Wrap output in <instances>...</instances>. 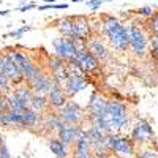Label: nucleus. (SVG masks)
Listing matches in <instances>:
<instances>
[{"mask_svg":"<svg viewBox=\"0 0 158 158\" xmlns=\"http://www.w3.org/2000/svg\"><path fill=\"white\" fill-rule=\"evenodd\" d=\"M128 120L130 117H128V109L125 104L117 100H111V101H106L104 112L100 117L92 118V127H97L106 133V131H111L112 128L120 130L127 127Z\"/></svg>","mask_w":158,"mask_h":158,"instance_id":"f257e3e1","label":"nucleus"},{"mask_svg":"<svg viewBox=\"0 0 158 158\" xmlns=\"http://www.w3.org/2000/svg\"><path fill=\"white\" fill-rule=\"evenodd\" d=\"M103 32L106 35L108 41L114 49L118 52H123L130 48V38H128V27L118 22L114 16H104L103 18Z\"/></svg>","mask_w":158,"mask_h":158,"instance_id":"f03ea898","label":"nucleus"},{"mask_svg":"<svg viewBox=\"0 0 158 158\" xmlns=\"http://www.w3.org/2000/svg\"><path fill=\"white\" fill-rule=\"evenodd\" d=\"M32 95H33V92L30 90L29 85H18L6 97L8 109H15V111H24V109H27Z\"/></svg>","mask_w":158,"mask_h":158,"instance_id":"7ed1b4c3","label":"nucleus"},{"mask_svg":"<svg viewBox=\"0 0 158 158\" xmlns=\"http://www.w3.org/2000/svg\"><path fill=\"white\" fill-rule=\"evenodd\" d=\"M104 147H108L112 150L115 155L122 156V158H130L133 155V142L130 138H122L112 133L106 135V141H104Z\"/></svg>","mask_w":158,"mask_h":158,"instance_id":"20e7f679","label":"nucleus"},{"mask_svg":"<svg viewBox=\"0 0 158 158\" xmlns=\"http://www.w3.org/2000/svg\"><path fill=\"white\" fill-rule=\"evenodd\" d=\"M128 38H130V48L133 49V52L139 57H144L149 51V40L144 33L141 27H138L136 24L128 25Z\"/></svg>","mask_w":158,"mask_h":158,"instance_id":"39448f33","label":"nucleus"},{"mask_svg":"<svg viewBox=\"0 0 158 158\" xmlns=\"http://www.w3.org/2000/svg\"><path fill=\"white\" fill-rule=\"evenodd\" d=\"M52 44H54L56 57H59L63 62H70L76 54V38L60 36V38H56L52 41Z\"/></svg>","mask_w":158,"mask_h":158,"instance_id":"423d86ee","label":"nucleus"},{"mask_svg":"<svg viewBox=\"0 0 158 158\" xmlns=\"http://www.w3.org/2000/svg\"><path fill=\"white\" fill-rule=\"evenodd\" d=\"M57 115L60 117L62 123H68V125H79V122L84 117L81 106L74 101H67L65 106H62L57 111Z\"/></svg>","mask_w":158,"mask_h":158,"instance_id":"0eeeda50","label":"nucleus"},{"mask_svg":"<svg viewBox=\"0 0 158 158\" xmlns=\"http://www.w3.org/2000/svg\"><path fill=\"white\" fill-rule=\"evenodd\" d=\"M10 56H11V59H13V62L16 63V67L21 70V73H22V79L24 81H30V79L33 77V74L36 73V65L35 63H32V60L29 59V56H25L24 52H19V51H13V52H10Z\"/></svg>","mask_w":158,"mask_h":158,"instance_id":"6e6552de","label":"nucleus"},{"mask_svg":"<svg viewBox=\"0 0 158 158\" xmlns=\"http://www.w3.org/2000/svg\"><path fill=\"white\" fill-rule=\"evenodd\" d=\"M52 85H54V82H52V77L41 71V70H36V73L33 74V77L29 81V87L30 90L33 92V94H38V95H48L49 90L52 89Z\"/></svg>","mask_w":158,"mask_h":158,"instance_id":"1a4fd4ad","label":"nucleus"},{"mask_svg":"<svg viewBox=\"0 0 158 158\" xmlns=\"http://www.w3.org/2000/svg\"><path fill=\"white\" fill-rule=\"evenodd\" d=\"M153 138V128L152 125L146 120V118H141L136 122V125L133 127L131 131V142L136 144H147L150 142Z\"/></svg>","mask_w":158,"mask_h":158,"instance_id":"9d476101","label":"nucleus"},{"mask_svg":"<svg viewBox=\"0 0 158 158\" xmlns=\"http://www.w3.org/2000/svg\"><path fill=\"white\" fill-rule=\"evenodd\" d=\"M90 33H92V25H90L87 18H84V16L73 18V36L71 38L81 40V41H87Z\"/></svg>","mask_w":158,"mask_h":158,"instance_id":"9b49d317","label":"nucleus"},{"mask_svg":"<svg viewBox=\"0 0 158 158\" xmlns=\"http://www.w3.org/2000/svg\"><path fill=\"white\" fill-rule=\"evenodd\" d=\"M82 133V130L79 125H68V123H63L59 131H57V135H59V139L65 144V146H71V144L76 142V139L81 136Z\"/></svg>","mask_w":158,"mask_h":158,"instance_id":"f8f14e48","label":"nucleus"},{"mask_svg":"<svg viewBox=\"0 0 158 158\" xmlns=\"http://www.w3.org/2000/svg\"><path fill=\"white\" fill-rule=\"evenodd\" d=\"M2 65H3V73H5V76L8 77V81H10L11 84H19V82L24 81V79H22V73H21V70L16 67V63L13 62L10 52L3 56Z\"/></svg>","mask_w":158,"mask_h":158,"instance_id":"ddd939ff","label":"nucleus"},{"mask_svg":"<svg viewBox=\"0 0 158 158\" xmlns=\"http://www.w3.org/2000/svg\"><path fill=\"white\" fill-rule=\"evenodd\" d=\"M87 85V81L84 79V76H76V74H70L68 79H67V82L63 84V92H65V95H67L68 98L70 97H74L76 94H79L81 90H84Z\"/></svg>","mask_w":158,"mask_h":158,"instance_id":"4468645a","label":"nucleus"},{"mask_svg":"<svg viewBox=\"0 0 158 158\" xmlns=\"http://www.w3.org/2000/svg\"><path fill=\"white\" fill-rule=\"evenodd\" d=\"M46 98H48V104H51L54 109H60L62 106H65V103L68 101V97L65 95V92H63V89L60 87V85H52V89L49 90V94L46 95Z\"/></svg>","mask_w":158,"mask_h":158,"instance_id":"2eb2a0df","label":"nucleus"},{"mask_svg":"<svg viewBox=\"0 0 158 158\" xmlns=\"http://www.w3.org/2000/svg\"><path fill=\"white\" fill-rule=\"evenodd\" d=\"M104 108H106V100H104L100 94H92L90 95V100H89V112H90V117L95 118V117H100L103 112H104Z\"/></svg>","mask_w":158,"mask_h":158,"instance_id":"dca6fc26","label":"nucleus"},{"mask_svg":"<svg viewBox=\"0 0 158 158\" xmlns=\"http://www.w3.org/2000/svg\"><path fill=\"white\" fill-rule=\"evenodd\" d=\"M85 48H87V51L90 52L92 56H94L98 62L100 60H106L108 59V49H106V46H104L100 40H97V38H94V40H89V41L85 43Z\"/></svg>","mask_w":158,"mask_h":158,"instance_id":"f3484780","label":"nucleus"},{"mask_svg":"<svg viewBox=\"0 0 158 158\" xmlns=\"http://www.w3.org/2000/svg\"><path fill=\"white\" fill-rule=\"evenodd\" d=\"M85 135L89 138V142H90V147L94 146L97 150H100V147H104V141H106V135L103 130L97 128V127H90L89 131H85Z\"/></svg>","mask_w":158,"mask_h":158,"instance_id":"a211bd4d","label":"nucleus"},{"mask_svg":"<svg viewBox=\"0 0 158 158\" xmlns=\"http://www.w3.org/2000/svg\"><path fill=\"white\" fill-rule=\"evenodd\" d=\"M74 158H90V142L89 138L85 135V131H82L81 136H79L74 142Z\"/></svg>","mask_w":158,"mask_h":158,"instance_id":"6ab92c4d","label":"nucleus"},{"mask_svg":"<svg viewBox=\"0 0 158 158\" xmlns=\"http://www.w3.org/2000/svg\"><path fill=\"white\" fill-rule=\"evenodd\" d=\"M48 146L51 149V152L54 153L57 158H67L68 156V147L59 139V138H51Z\"/></svg>","mask_w":158,"mask_h":158,"instance_id":"aec40b11","label":"nucleus"},{"mask_svg":"<svg viewBox=\"0 0 158 158\" xmlns=\"http://www.w3.org/2000/svg\"><path fill=\"white\" fill-rule=\"evenodd\" d=\"M29 108L33 109L35 112H41L48 108V98L44 95H38V94H33L32 98H30V103H29Z\"/></svg>","mask_w":158,"mask_h":158,"instance_id":"412c9836","label":"nucleus"},{"mask_svg":"<svg viewBox=\"0 0 158 158\" xmlns=\"http://www.w3.org/2000/svg\"><path fill=\"white\" fill-rule=\"evenodd\" d=\"M57 29L59 32L67 36V38H71L73 36V18H62L57 21Z\"/></svg>","mask_w":158,"mask_h":158,"instance_id":"4be33fe9","label":"nucleus"},{"mask_svg":"<svg viewBox=\"0 0 158 158\" xmlns=\"http://www.w3.org/2000/svg\"><path fill=\"white\" fill-rule=\"evenodd\" d=\"M40 120V114L27 108L22 111V127H35Z\"/></svg>","mask_w":158,"mask_h":158,"instance_id":"5701e85b","label":"nucleus"},{"mask_svg":"<svg viewBox=\"0 0 158 158\" xmlns=\"http://www.w3.org/2000/svg\"><path fill=\"white\" fill-rule=\"evenodd\" d=\"M5 123H6V127H10V125L22 127V111L8 109L5 112Z\"/></svg>","mask_w":158,"mask_h":158,"instance_id":"b1692460","label":"nucleus"},{"mask_svg":"<svg viewBox=\"0 0 158 158\" xmlns=\"http://www.w3.org/2000/svg\"><path fill=\"white\" fill-rule=\"evenodd\" d=\"M62 125H63V123H62V120H60V117L57 115V112L46 117L44 127H46L48 130H51V131H59V128H60Z\"/></svg>","mask_w":158,"mask_h":158,"instance_id":"393cba45","label":"nucleus"},{"mask_svg":"<svg viewBox=\"0 0 158 158\" xmlns=\"http://www.w3.org/2000/svg\"><path fill=\"white\" fill-rule=\"evenodd\" d=\"M2 59H3V56L0 54V90H3V92H10L11 82L8 81V77H6V76H5V73H3V65H2Z\"/></svg>","mask_w":158,"mask_h":158,"instance_id":"a878e982","label":"nucleus"},{"mask_svg":"<svg viewBox=\"0 0 158 158\" xmlns=\"http://www.w3.org/2000/svg\"><path fill=\"white\" fill-rule=\"evenodd\" d=\"M65 67V63H63V60H60L59 57H49L48 59V68L52 71V73H56V71H59L60 68H63Z\"/></svg>","mask_w":158,"mask_h":158,"instance_id":"bb28decb","label":"nucleus"},{"mask_svg":"<svg viewBox=\"0 0 158 158\" xmlns=\"http://www.w3.org/2000/svg\"><path fill=\"white\" fill-rule=\"evenodd\" d=\"M149 30H150V33H153V36H158V10L153 13V16L150 18Z\"/></svg>","mask_w":158,"mask_h":158,"instance_id":"cd10ccee","label":"nucleus"},{"mask_svg":"<svg viewBox=\"0 0 158 158\" xmlns=\"http://www.w3.org/2000/svg\"><path fill=\"white\" fill-rule=\"evenodd\" d=\"M155 13V8L153 6H141L138 10V15L139 16H144V18H152Z\"/></svg>","mask_w":158,"mask_h":158,"instance_id":"c85d7f7f","label":"nucleus"},{"mask_svg":"<svg viewBox=\"0 0 158 158\" xmlns=\"http://www.w3.org/2000/svg\"><path fill=\"white\" fill-rule=\"evenodd\" d=\"M150 54L152 57L158 59V36H152L150 40Z\"/></svg>","mask_w":158,"mask_h":158,"instance_id":"c756f323","label":"nucleus"},{"mask_svg":"<svg viewBox=\"0 0 158 158\" xmlns=\"http://www.w3.org/2000/svg\"><path fill=\"white\" fill-rule=\"evenodd\" d=\"M27 30H30V25H24V27H21V29H18V30H13L8 36H11V38H19L24 32H27Z\"/></svg>","mask_w":158,"mask_h":158,"instance_id":"7c9ffc66","label":"nucleus"},{"mask_svg":"<svg viewBox=\"0 0 158 158\" xmlns=\"http://www.w3.org/2000/svg\"><path fill=\"white\" fill-rule=\"evenodd\" d=\"M0 158H11V153H10V150H8L5 142L0 144Z\"/></svg>","mask_w":158,"mask_h":158,"instance_id":"2f4dec72","label":"nucleus"},{"mask_svg":"<svg viewBox=\"0 0 158 158\" xmlns=\"http://www.w3.org/2000/svg\"><path fill=\"white\" fill-rule=\"evenodd\" d=\"M49 8H52V10H67L68 8V5L67 3H59V5H43V6H40V10H49Z\"/></svg>","mask_w":158,"mask_h":158,"instance_id":"473e14b6","label":"nucleus"},{"mask_svg":"<svg viewBox=\"0 0 158 158\" xmlns=\"http://www.w3.org/2000/svg\"><path fill=\"white\" fill-rule=\"evenodd\" d=\"M106 0H89L87 2V6L92 8V10H97L98 6H101V3H104Z\"/></svg>","mask_w":158,"mask_h":158,"instance_id":"72a5a7b5","label":"nucleus"},{"mask_svg":"<svg viewBox=\"0 0 158 158\" xmlns=\"http://www.w3.org/2000/svg\"><path fill=\"white\" fill-rule=\"evenodd\" d=\"M155 156V150H146V153H142L141 158H153Z\"/></svg>","mask_w":158,"mask_h":158,"instance_id":"f704fd0d","label":"nucleus"},{"mask_svg":"<svg viewBox=\"0 0 158 158\" xmlns=\"http://www.w3.org/2000/svg\"><path fill=\"white\" fill-rule=\"evenodd\" d=\"M0 127H6V123H5V112L0 109Z\"/></svg>","mask_w":158,"mask_h":158,"instance_id":"c9c22d12","label":"nucleus"},{"mask_svg":"<svg viewBox=\"0 0 158 158\" xmlns=\"http://www.w3.org/2000/svg\"><path fill=\"white\" fill-rule=\"evenodd\" d=\"M32 8H35V3H30V5H25V6H21L19 10H21V11H27V10H32Z\"/></svg>","mask_w":158,"mask_h":158,"instance_id":"e433bc0d","label":"nucleus"},{"mask_svg":"<svg viewBox=\"0 0 158 158\" xmlns=\"http://www.w3.org/2000/svg\"><path fill=\"white\" fill-rule=\"evenodd\" d=\"M2 142H3V141H2V135H0V144H2Z\"/></svg>","mask_w":158,"mask_h":158,"instance_id":"4c0bfd02","label":"nucleus"}]
</instances>
